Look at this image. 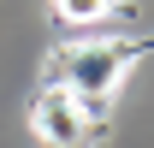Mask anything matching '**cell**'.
<instances>
[{
	"label": "cell",
	"mask_w": 154,
	"mask_h": 148,
	"mask_svg": "<svg viewBox=\"0 0 154 148\" xmlns=\"http://www.w3.org/2000/svg\"><path fill=\"white\" fill-rule=\"evenodd\" d=\"M136 54H148V42H83L71 54H59V83L83 101V113H107Z\"/></svg>",
	"instance_id": "obj_1"
},
{
	"label": "cell",
	"mask_w": 154,
	"mask_h": 148,
	"mask_svg": "<svg viewBox=\"0 0 154 148\" xmlns=\"http://www.w3.org/2000/svg\"><path fill=\"white\" fill-rule=\"evenodd\" d=\"M30 130H36V142H48V148H77L89 136V113H83V101H77L65 83H48V89L36 95V107H30Z\"/></svg>",
	"instance_id": "obj_2"
},
{
	"label": "cell",
	"mask_w": 154,
	"mask_h": 148,
	"mask_svg": "<svg viewBox=\"0 0 154 148\" xmlns=\"http://www.w3.org/2000/svg\"><path fill=\"white\" fill-rule=\"evenodd\" d=\"M54 12L65 24H101V18H113V0H54Z\"/></svg>",
	"instance_id": "obj_3"
}]
</instances>
